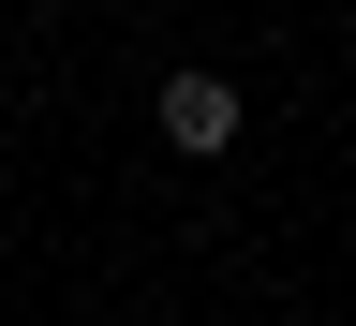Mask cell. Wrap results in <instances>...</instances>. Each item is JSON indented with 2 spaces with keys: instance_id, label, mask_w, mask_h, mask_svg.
I'll use <instances>...</instances> for the list:
<instances>
[{
  "instance_id": "cell-1",
  "label": "cell",
  "mask_w": 356,
  "mask_h": 326,
  "mask_svg": "<svg viewBox=\"0 0 356 326\" xmlns=\"http://www.w3.org/2000/svg\"><path fill=\"white\" fill-rule=\"evenodd\" d=\"M238 74H208V60H178L163 74V149H193V163H222V149H238Z\"/></svg>"
}]
</instances>
